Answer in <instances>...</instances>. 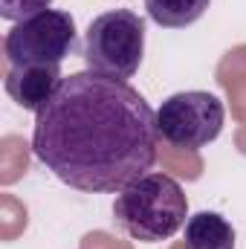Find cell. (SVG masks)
Wrapping results in <instances>:
<instances>
[{"mask_svg":"<svg viewBox=\"0 0 246 249\" xmlns=\"http://www.w3.org/2000/svg\"><path fill=\"white\" fill-rule=\"evenodd\" d=\"M157 110L122 78L93 70L64 75L35 113L32 154L64 186L116 194L157 162Z\"/></svg>","mask_w":246,"mask_h":249,"instance_id":"6da1fadb","label":"cell"},{"mask_svg":"<svg viewBox=\"0 0 246 249\" xmlns=\"http://www.w3.org/2000/svg\"><path fill=\"white\" fill-rule=\"evenodd\" d=\"M113 217L133 241L159 244L174 238L191 214L183 186L168 174L148 171L122 191H116Z\"/></svg>","mask_w":246,"mask_h":249,"instance_id":"7a4b0ae2","label":"cell"},{"mask_svg":"<svg viewBox=\"0 0 246 249\" xmlns=\"http://www.w3.org/2000/svg\"><path fill=\"white\" fill-rule=\"evenodd\" d=\"M81 58L87 70L110 75V78H133L145 58V18L130 9H113L90 20Z\"/></svg>","mask_w":246,"mask_h":249,"instance_id":"3957f363","label":"cell"},{"mask_svg":"<svg viewBox=\"0 0 246 249\" xmlns=\"http://www.w3.org/2000/svg\"><path fill=\"white\" fill-rule=\"evenodd\" d=\"M75 18L64 9H44L26 20H18L3 38V55L9 67L23 64H64L81 53Z\"/></svg>","mask_w":246,"mask_h":249,"instance_id":"277c9868","label":"cell"},{"mask_svg":"<svg viewBox=\"0 0 246 249\" xmlns=\"http://www.w3.org/2000/svg\"><path fill=\"white\" fill-rule=\"evenodd\" d=\"M226 122L223 102L209 90H183L168 96L157 110V130L162 142L183 151L211 145Z\"/></svg>","mask_w":246,"mask_h":249,"instance_id":"5b68a950","label":"cell"},{"mask_svg":"<svg viewBox=\"0 0 246 249\" xmlns=\"http://www.w3.org/2000/svg\"><path fill=\"white\" fill-rule=\"evenodd\" d=\"M64 72L61 64H23V67H9L6 70V93L9 99L29 110L38 113L61 87Z\"/></svg>","mask_w":246,"mask_h":249,"instance_id":"8992f818","label":"cell"},{"mask_svg":"<svg viewBox=\"0 0 246 249\" xmlns=\"http://www.w3.org/2000/svg\"><path fill=\"white\" fill-rule=\"evenodd\" d=\"M185 249H235V229L217 212H197L185 220Z\"/></svg>","mask_w":246,"mask_h":249,"instance_id":"52a82bcc","label":"cell"},{"mask_svg":"<svg viewBox=\"0 0 246 249\" xmlns=\"http://www.w3.org/2000/svg\"><path fill=\"white\" fill-rule=\"evenodd\" d=\"M211 0H145L148 18L162 29H185L209 12Z\"/></svg>","mask_w":246,"mask_h":249,"instance_id":"ba28073f","label":"cell"},{"mask_svg":"<svg viewBox=\"0 0 246 249\" xmlns=\"http://www.w3.org/2000/svg\"><path fill=\"white\" fill-rule=\"evenodd\" d=\"M53 3H55V0H0V18L18 23V20H26V18H32V15L50 9Z\"/></svg>","mask_w":246,"mask_h":249,"instance_id":"9c48e42d","label":"cell"}]
</instances>
